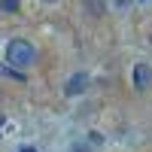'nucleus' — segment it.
Returning a JSON list of instances; mask_svg holds the SVG:
<instances>
[{
  "mask_svg": "<svg viewBox=\"0 0 152 152\" xmlns=\"http://www.w3.org/2000/svg\"><path fill=\"white\" fill-rule=\"evenodd\" d=\"M34 61H37L34 43H28V40H12V43L6 46V64H9V67L24 70V67H31Z\"/></svg>",
  "mask_w": 152,
  "mask_h": 152,
  "instance_id": "f257e3e1",
  "label": "nucleus"
},
{
  "mask_svg": "<svg viewBox=\"0 0 152 152\" xmlns=\"http://www.w3.org/2000/svg\"><path fill=\"white\" fill-rule=\"evenodd\" d=\"M85 88H88V73H73L67 79V85H64V94L73 97V94H82Z\"/></svg>",
  "mask_w": 152,
  "mask_h": 152,
  "instance_id": "f03ea898",
  "label": "nucleus"
},
{
  "mask_svg": "<svg viewBox=\"0 0 152 152\" xmlns=\"http://www.w3.org/2000/svg\"><path fill=\"white\" fill-rule=\"evenodd\" d=\"M152 82V70L146 64H134V88L137 91H143V88Z\"/></svg>",
  "mask_w": 152,
  "mask_h": 152,
  "instance_id": "7ed1b4c3",
  "label": "nucleus"
},
{
  "mask_svg": "<svg viewBox=\"0 0 152 152\" xmlns=\"http://www.w3.org/2000/svg\"><path fill=\"white\" fill-rule=\"evenodd\" d=\"M85 6L91 9V15H104V3L100 0H85Z\"/></svg>",
  "mask_w": 152,
  "mask_h": 152,
  "instance_id": "20e7f679",
  "label": "nucleus"
},
{
  "mask_svg": "<svg viewBox=\"0 0 152 152\" xmlns=\"http://www.w3.org/2000/svg\"><path fill=\"white\" fill-rule=\"evenodd\" d=\"M0 9L3 12H18V0H0Z\"/></svg>",
  "mask_w": 152,
  "mask_h": 152,
  "instance_id": "39448f33",
  "label": "nucleus"
},
{
  "mask_svg": "<svg viewBox=\"0 0 152 152\" xmlns=\"http://www.w3.org/2000/svg\"><path fill=\"white\" fill-rule=\"evenodd\" d=\"M73 152H91V149H88L85 143H73Z\"/></svg>",
  "mask_w": 152,
  "mask_h": 152,
  "instance_id": "423d86ee",
  "label": "nucleus"
},
{
  "mask_svg": "<svg viewBox=\"0 0 152 152\" xmlns=\"http://www.w3.org/2000/svg\"><path fill=\"white\" fill-rule=\"evenodd\" d=\"M18 152H37V149H34V146H21Z\"/></svg>",
  "mask_w": 152,
  "mask_h": 152,
  "instance_id": "0eeeda50",
  "label": "nucleus"
},
{
  "mask_svg": "<svg viewBox=\"0 0 152 152\" xmlns=\"http://www.w3.org/2000/svg\"><path fill=\"white\" fill-rule=\"evenodd\" d=\"M0 125H3V113H0Z\"/></svg>",
  "mask_w": 152,
  "mask_h": 152,
  "instance_id": "6e6552de",
  "label": "nucleus"
},
{
  "mask_svg": "<svg viewBox=\"0 0 152 152\" xmlns=\"http://www.w3.org/2000/svg\"><path fill=\"white\" fill-rule=\"evenodd\" d=\"M143 3H146V0H143Z\"/></svg>",
  "mask_w": 152,
  "mask_h": 152,
  "instance_id": "1a4fd4ad",
  "label": "nucleus"
}]
</instances>
